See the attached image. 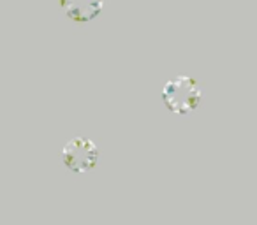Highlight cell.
<instances>
[{"instance_id":"6da1fadb","label":"cell","mask_w":257,"mask_h":225,"mask_svg":"<svg viewBox=\"0 0 257 225\" xmlns=\"http://www.w3.org/2000/svg\"><path fill=\"white\" fill-rule=\"evenodd\" d=\"M162 102L175 115H190L203 102V88L190 76H175L162 88Z\"/></svg>"},{"instance_id":"7a4b0ae2","label":"cell","mask_w":257,"mask_h":225,"mask_svg":"<svg viewBox=\"0 0 257 225\" xmlns=\"http://www.w3.org/2000/svg\"><path fill=\"white\" fill-rule=\"evenodd\" d=\"M62 164L72 172L92 171L99 162V148L88 137H74L62 148Z\"/></svg>"},{"instance_id":"3957f363","label":"cell","mask_w":257,"mask_h":225,"mask_svg":"<svg viewBox=\"0 0 257 225\" xmlns=\"http://www.w3.org/2000/svg\"><path fill=\"white\" fill-rule=\"evenodd\" d=\"M58 6L65 18L85 25L99 18L104 9V0H58Z\"/></svg>"}]
</instances>
